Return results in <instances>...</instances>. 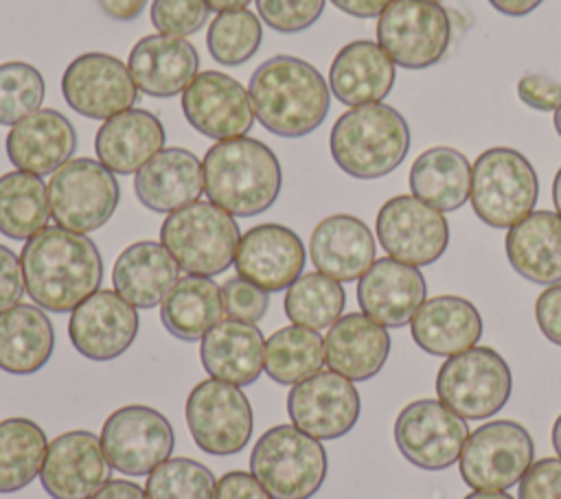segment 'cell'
Masks as SVG:
<instances>
[{"label":"cell","instance_id":"obj_1","mask_svg":"<svg viewBox=\"0 0 561 499\" xmlns=\"http://www.w3.org/2000/svg\"><path fill=\"white\" fill-rule=\"evenodd\" d=\"M20 263L26 293L50 313L72 311L99 291L103 280V258L94 241L61 225H46L31 236Z\"/></svg>","mask_w":561,"mask_h":499},{"label":"cell","instance_id":"obj_2","mask_svg":"<svg viewBox=\"0 0 561 499\" xmlns=\"http://www.w3.org/2000/svg\"><path fill=\"white\" fill-rule=\"evenodd\" d=\"M248 94L256 120L278 138H302L316 131L331 107V88L305 59L276 55L250 77Z\"/></svg>","mask_w":561,"mask_h":499},{"label":"cell","instance_id":"obj_3","mask_svg":"<svg viewBox=\"0 0 561 499\" xmlns=\"http://www.w3.org/2000/svg\"><path fill=\"white\" fill-rule=\"evenodd\" d=\"M208 201L232 217H254L272 208L283 173L276 153L256 138L215 142L202 162Z\"/></svg>","mask_w":561,"mask_h":499},{"label":"cell","instance_id":"obj_4","mask_svg":"<svg viewBox=\"0 0 561 499\" xmlns=\"http://www.w3.org/2000/svg\"><path fill=\"white\" fill-rule=\"evenodd\" d=\"M410 142L408 120L386 103L351 107L337 116L329 136L333 162L357 179L392 173L405 160Z\"/></svg>","mask_w":561,"mask_h":499},{"label":"cell","instance_id":"obj_5","mask_svg":"<svg viewBox=\"0 0 561 499\" xmlns=\"http://www.w3.org/2000/svg\"><path fill=\"white\" fill-rule=\"evenodd\" d=\"M241 241L239 225L230 212L213 201H193L167 214L160 243L180 269L193 276H217L234 263Z\"/></svg>","mask_w":561,"mask_h":499},{"label":"cell","instance_id":"obj_6","mask_svg":"<svg viewBox=\"0 0 561 499\" xmlns=\"http://www.w3.org/2000/svg\"><path fill=\"white\" fill-rule=\"evenodd\" d=\"M327 466L320 440L294 425L267 429L250 453V473L272 499H311L324 484Z\"/></svg>","mask_w":561,"mask_h":499},{"label":"cell","instance_id":"obj_7","mask_svg":"<svg viewBox=\"0 0 561 499\" xmlns=\"http://www.w3.org/2000/svg\"><path fill=\"white\" fill-rule=\"evenodd\" d=\"M537 197V173L519 151L511 147H491L476 158L469 201L482 223L508 230L533 212Z\"/></svg>","mask_w":561,"mask_h":499},{"label":"cell","instance_id":"obj_8","mask_svg":"<svg viewBox=\"0 0 561 499\" xmlns=\"http://www.w3.org/2000/svg\"><path fill=\"white\" fill-rule=\"evenodd\" d=\"M508 363L489 346H473L443 361L436 374L438 401L465 420L497 414L511 398Z\"/></svg>","mask_w":561,"mask_h":499},{"label":"cell","instance_id":"obj_9","mask_svg":"<svg viewBox=\"0 0 561 499\" xmlns=\"http://www.w3.org/2000/svg\"><path fill=\"white\" fill-rule=\"evenodd\" d=\"M377 44L405 70L438 63L451 44V18L440 2L392 0L377 20Z\"/></svg>","mask_w":561,"mask_h":499},{"label":"cell","instance_id":"obj_10","mask_svg":"<svg viewBox=\"0 0 561 499\" xmlns=\"http://www.w3.org/2000/svg\"><path fill=\"white\" fill-rule=\"evenodd\" d=\"M121 199L114 173L92 158H72L48 182L50 217L57 225L88 234L103 228Z\"/></svg>","mask_w":561,"mask_h":499},{"label":"cell","instance_id":"obj_11","mask_svg":"<svg viewBox=\"0 0 561 499\" xmlns=\"http://www.w3.org/2000/svg\"><path fill=\"white\" fill-rule=\"evenodd\" d=\"M535 457L530 433L515 420H491L469 433L458 468L471 490H508Z\"/></svg>","mask_w":561,"mask_h":499},{"label":"cell","instance_id":"obj_12","mask_svg":"<svg viewBox=\"0 0 561 499\" xmlns=\"http://www.w3.org/2000/svg\"><path fill=\"white\" fill-rule=\"evenodd\" d=\"M184 414L195 444L210 455L239 453L252 438V407L234 383L219 379L197 383L186 398Z\"/></svg>","mask_w":561,"mask_h":499},{"label":"cell","instance_id":"obj_13","mask_svg":"<svg viewBox=\"0 0 561 499\" xmlns=\"http://www.w3.org/2000/svg\"><path fill=\"white\" fill-rule=\"evenodd\" d=\"M175 444L173 427L164 414L147 405H127L107 416L101 446L110 466L123 475H149L169 460Z\"/></svg>","mask_w":561,"mask_h":499},{"label":"cell","instance_id":"obj_14","mask_svg":"<svg viewBox=\"0 0 561 499\" xmlns=\"http://www.w3.org/2000/svg\"><path fill=\"white\" fill-rule=\"evenodd\" d=\"M375 230L383 252L412 267L436 263L449 243L443 212L414 195L390 197L377 212Z\"/></svg>","mask_w":561,"mask_h":499},{"label":"cell","instance_id":"obj_15","mask_svg":"<svg viewBox=\"0 0 561 499\" xmlns=\"http://www.w3.org/2000/svg\"><path fill=\"white\" fill-rule=\"evenodd\" d=\"M467 438L465 418L456 416L438 398L412 401L394 420L397 449L410 464L425 471H443L456 464Z\"/></svg>","mask_w":561,"mask_h":499},{"label":"cell","instance_id":"obj_16","mask_svg":"<svg viewBox=\"0 0 561 499\" xmlns=\"http://www.w3.org/2000/svg\"><path fill=\"white\" fill-rule=\"evenodd\" d=\"M61 94L70 109L94 120H107L138 101L129 68L107 53L75 57L61 74Z\"/></svg>","mask_w":561,"mask_h":499},{"label":"cell","instance_id":"obj_17","mask_svg":"<svg viewBox=\"0 0 561 499\" xmlns=\"http://www.w3.org/2000/svg\"><path fill=\"white\" fill-rule=\"evenodd\" d=\"M362 411L359 394L346 376L320 370L296 383L287 394V414L294 427L316 440L346 436Z\"/></svg>","mask_w":561,"mask_h":499},{"label":"cell","instance_id":"obj_18","mask_svg":"<svg viewBox=\"0 0 561 499\" xmlns=\"http://www.w3.org/2000/svg\"><path fill=\"white\" fill-rule=\"evenodd\" d=\"M182 112L193 129L213 140L245 136L254 125L248 90L219 70L199 72L182 92Z\"/></svg>","mask_w":561,"mask_h":499},{"label":"cell","instance_id":"obj_19","mask_svg":"<svg viewBox=\"0 0 561 499\" xmlns=\"http://www.w3.org/2000/svg\"><path fill=\"white\" fill-rule=\"evenodd\" d=\"M138 335V313L112 289H99L70 311L68 337L90 361L121 357Z\"/></svg>","mask_w":561,"mask_h":499},{"label":"cell","instance_id":"obj_20","mask_svg":"<svg viewBox=\"0 0 561 499\" xmlns=\"http://www.w3.org/2000/svg\"><path fill=\"white\" fill-rule=\"evenodd\" d=\"M110 471L101 438L75 429L48 442L39 481L50 499H90L110 481Z\"/></svg>","mask_w":561,"mask_h":499},{"label":"cell","instance_id":"obj_21","mask_svg":"<svg viewBox=\"0 0 561 499\" xmlns=\"http://www.w3.org/2000/svg\"><path fill=\"white\" fill-rule=\"evenodd\" d=\"M307 252L300 236L280 223L250 228L237 247V276L267 293L287 289L305 269Z\"/></svg>","mask_w":561,"mask_h":499},{"label":"cell","instance_id":"obj_22","mask_svg":"<svg viewBox=\"0 0 561 499\" xmlns=\"http://www.w3.org/2000/svg\"><path fill=\"white\" fill-rule=\"evenodd\" d=\"M427 285L419 267L390 256L377 258L357 282V304L364 315L386 328H401L412 322L425 302Z\"/></svg>","mask_w":561,"mask_h":499},{"label":"cell","instance_id":"obj_23","mask_svg":"<svg viewBox=\"0 0 561 499\" xmlns=\"http://www.w3.org/2000/svg\"><path fill=\"white\" fill-rule=\"evenodd\" d=\"M127 68L138 92L169 98L182 94L193 83L199 68V55L184 37L156 33L134 44Z\"/></svg>","mask_w":561,"mask_h":499},{"label":"cell","instance_id":"obj_24","mask_svg":"<svg viewBox=\"0 0 561 499\" xmlns=\"http://www.w3.org/2000/svg\"><path fill=\"white\" fill-rule=\"evenodd\" d=\"M4 147L18 171L42 177L70 160L77 149V131L61 112L37 109L9 129Z\"/></svg>","mask_w":561,"mask_h":499},{"label":"cell","instance_id":"obj_25","mask_svg":"<svg viewBox=\"0 0 561 499\" xmlns=\"http://www.w3.org/2000/svg\"><path fill=\"white\" fill-rule=\"evenodd\" d=\"M375 236L353 214L322 219L309 239V256L316 269L337 282L359 280L375 263Z\"/></svg>","mask_w":561,"mask_h":499},{"label":"cell","instance_id":"obj_26","mask_svg":"<svg viewBox=\"0 0 561 499\" xmlns=\"http://www.w3.org/2000/svg\"><path fill=\"white\" fill-rule=\"evenodd\" d=\"M390 355V335L364 313H346L324 337V363L348 381H368L379 374Z\"/></svg>","mask_w":561,"mask_h":499},{"label":"cell","instance_id":"obj_27","mask_svg":"<svg viewBox=\"0 0 561 499\" xmlns=\"http://www.w3.org/2000/svg\"><path fill=\"white\" fill-rule=\"evenodd\" d=\"M134 190L145 208L169 214L197 201L202 195V162L188 149L167 147L136 173Z\"/></svg>","mask_w":561,"mask_h":499},{"label":"cell","instance_id":"obj_28","mask_svg":"<svg viewBox=\"0 0 561 499\" xmlns=\"http://www.w3.org/2000/svg\"><path fill=\"white\" fill-rule=\"evenodd\" d=\"M394 85V61L370 39L348 42L337 50L329 68L333 96L348 105H370L383 101Z\"/></svg>","mask_w":561,"mask_h":499},{"label":"cell","instance_id":"obj_29","mask_svg":"<svg viewBox=\"0 0 561 499\" xmlns=\"http://www.w3.org/2000/svg\"><path fill=\"white\" fill-rule=\"evenodd\" d=\"M167 134L160 118L147 109L131 107L107 118L94 138V151L112 173H138L164 149Z\"/></svg>","mask_w":561,"mask_h":499},{"label":"cell","instance_id":"obj_30","mask_svg":"<svg viewBox=\"0 0 561 499\" xmlns=\"http://www.w3.org/2000/svg\"><path fill=\"white\" fill-rule=\"evenodd\" d=\"M414 344L434 357L465 352L482 337V317L473 302L460 295L425 300L410 322Z\"/></svg>","mask_w":561,"mask_h":499},{"label":"cell","instance_id":"obj_31","mask_svg":"<svg viewBox=\"0 0 561 499\" xmlns=\"http://www.w3.org/2000/svg\"><path fill=\"white\" fill-rule=\"evenodd\" d=\"M199 359L208 376L250 385L261 376L265 363V339L256 324L239 320H221L204 337Z\"/></svg>","mask_w":561,"mask_h":499},{"label":"cell","instance_id":"obj_32","mask_svg":"<svg viewBox=\"0 0 561 499\" xmlns=\"http://www.w3.org/2000/svg\"><path fill=\"white\" fill-rule=\"evenodd\" d=\"M506 258L511 267L535 285L561 282V214L533 210L508 228Z\"/></svg>","mask_w":561,"mask_h":499},{"label":"cell","instance_id":"obj_33","mask_svg":"<svg viewBox=\"0 0 561 499\" xmlns=\"http://www.w3.org/2000/svg\"><path fill=\"white\" fill-rule=\"evenodd\" d=\"M178 276L180 265L162 243L138 241L118 254L112 269V285L136 309H151L164 300Z\"/></svg>","mask_w":561,"mask_h":499},{"label":"cell","instance_id":"obj_34","mask_svg":"<svg viewBox=\"0 0 561 499\" xmlns=\"http://www.w3.org/2000/svg\"><path fill=\"white\" fill-rule=\"evenodd\" d=\"M55 348V330L37 304L0 311V370L18 376L42 370Z\"/></svg>","mask_w":561,"mask_h":499},{"label":"cell","instance_id":"obj_35","mask_svg":"<svg viewBox=\"0 0 561 499\" xmlns=\"http://www.w3.org/2000/svg\"><path fill=\"white\" fill-rule=\"evenodd\" d=\"M226 315L221 287L208 276H184L169 289L160 302L164 328L182 339L197 341Z\"/></svg>","mask_w":561,"mask_h":499},{"label":"cell","instance_id":"obj_36","mask_svg":"<svg viewBox=\"0 0 561 499\" xmlns=\"http://www.w3.org/2000/svg\"><path fill=\"white\" fill-rule=\"evenodd\" d=\"M410 190L440 212L465 206L471 190V164L454 147H432L410 166Z\"/></svg>","mask_w":561,"mask_h":499},{"label":"cell","instance_id":"obj_37","mask_svg":"<svg viewBox=\"0 0 561 499\" xmlns=\"http://www.w3.org/2000/svg\"><path fill=\"white\" fill-rule=\"evenodd\" d=\"M48 186L39 175L11 171L0 175V234L28 241L48 225Z\"/></svg>","mask_w":561,"mask_h":499},{"label":"cell","instance_id":"obj_38","mask_svg":"<svg viewBox=\"0 0 561 499\" xmlns=\"http://www.w3.org/2000/svg\"><path fill=\"white\" fill-rule=\"evenodd\" d=\"M48 451L44 429L28 418L0 422V492H15L28 486L42 471Z\"/></svg>","mask_w":561,"mask_h":499},{"label":"cell","instance_id":"obj_39","mask_svg":"<svg viewBox=\"0 0 561 499\" xmlns=\"http://www.w3.org/2000/svg\"><path fill=\"white\" fill-rule=\"evenodd\" d=\"M324 365V339L318 330L291 324L283 326L265 339L267 376L280 385H296Z\"/></svg>","mask_w":561,"mask_h":499},{"label":"cell","instance_id":"obj_40","mask_svg":"<svg viewBox=\"0 0 561 499\" xmlns=\"http://www.w3.org/2000/svg\"><path fill=\"white\" fill-rule=\"evenodd\" d=\"M346 304L342 285L320 271L300 274L285 293V315L305 328L322 330L340 320Z\"/></svg>","mask_w":561,"mask_h":499},{"label":"cell","instance_id":"obj_41","mask_svg":"<svg viewBox=\"0 0 561 499\" xmlns=\"http://www.w3.org/2000/svg\"><path fill=\"white\" fill-rule=\"evenodd\" d=\"M263 39L261 18L250 9L224 11L210 22L206 46L210 57L221 66H241L254 57Z\"/></svg>","mask_w":561,"mask_h":499},{"label":"cell","instance_id":"obj_42","mask_svg":"<svg viewBox=\"0 0 561 499\" xmlns=\"http://www.w3.org/2000/svg\"><path fill=\"white\" fill-rule=\"evenodd\" d=\"M217 479L197 460L169 457L147 477L149 499H215Z\"/></svg>","mask_w":561,"mask_h":499},{"label":"cell","instance_id":"obj_43","mask_svg":"<svg viewBox=\"0 0 561 499\" xmlns=\"http://www.w3.org/2000/svg\"><path fill=\"white\" fill-rule=\"evenodd\" d=\"M46 96L39 70L26 61L0 63V125H15L35 114Z\"/></svg>","mask_w":561,"mask_h":499},{"label":"cell","instance_id":"obj_44","mask_svg":"<svg viewBox=\"0 0 561 499\" xmlns=\"http://www.w3.org/2000/svg\"><path fill=\"white\" fill-rule=\"evenodd\" d=\"M208 4L204 0H153L151 24L162 35L186 37L197 33L208 20Z\"/></svg>","mask_w":561,"mask_h":499},{"label":"cell","instance_id":"obj_45","mask_svg":"<svg viewBox=\"0 0 561 499\" xmlns=\"http://www.w3.org/2000/svg\"><path fill=\"white\" fill-rule=\"evenodd\" d=\"M327 0H256L261 22L276 33H300L318 22Z\"/></svg>","mask_w":561,"mask_h":499},{"label":"cell","instance_id":"obj_46","mask_svg":"<svg viewBox=\"0 0 561 499\" xmlns=\"http://www.w3.org/2000/svg\"><path fill=\"white\" fill-rule=\"evenodd\" d=\"M221 293H224L226 315L230 320L256 324L267 313V306H270L267 291H263L261 287L252 285L241 276L228 278L221 285Z\"/></svg>","mask_w":561,"mask_h":499},{"label":"cell","instance_id":"obj_47","mask_svg":"<svg viewBox=\"0 0 561 499\" xmlns=\"http://www.w3.org/2000/svg\"><path fill=\"white\" fill-rule=\"evenodd\" d=\"M517 499H561V457H541L519 479Z\"/></svg>","mask_w":561,"mask_h":499},{"label":"cell","instance_id":"obj_48","mask_svg":"<svg viewBox=\"0 0 561 499\" xmlns=\"http://www.w3.org/2000/svg\"><path fill=\"white\" fill-rule=\"evenodd\" d=\"M517 96L537 112H554L561 103V83L548 74L530 72L517 81Z\"/></svg>","mask_w":561,"mask_h":499},{"label":"cell","instance_id":"obj_49","mask_svg":"<svg viewBox=\"0 0 561 499\" xmlns=\"http://www.w3.org/2000/svg\"><path fill=\"white\" fill-rule=\"evenodd\" d=\"M24 289L20 256L7 245H0V311L15 306L24 295Z\"/></svg>","mask_w":561,"mask_h":499},{"label":"cell","instance_id":"obj_50","mask_svg":"<svg viewBox=\"0 0 561 499\" xmlns=\"http://www.w3.org/2000/svg\"><path fill=\"white\" fill-rule=\"evenodd\" d=\"M535 320L543 337L561 346V282L543 289L535 302Z\"/></svg>","mask_w":561,"mask_h":499},{"label":"cell","instance_id":"obj_51","mask_svg":"<svg viewBox=\"0 0 561 499\" xmlns=\"http://www.w3.org/2000/svg\"><path fill=\"white\" fill-rule=\"evenodd\" d=\"M215 499H272V495L252 473L230 471L219 477L215 486Z\"/></svg>","mask_w":561,"mask_h":499},{"label":"cell","instance_id":"obj_52","mask_svg":"<svg viewBox=\"0 0 561 499\" xmlns=\"http://www.w3.org/2000/svg\"><path fill=\"white\" fill-rule=\"evenodd\" d=\"M90 499H149V497H147V490L140 488L136 481L110 479Z\"/></svg>","mask_w":561,"mask_h":499},{"label":"cell","instance_id":"obj_53","mask_svg":"<svg viewBox=\"0 0 561 499\" xmlns=\"http://www.w3.org/2000/svg\"><path fill=\"white\" fill-rule=\"evenodd\" d=\"M101 11L116 20V22H131L136 20L149 0H96Z\"/></svg>","mask_w":561,"mask_h":499},{"label":"cell","instance_id":"obj_54","mask_svg":"<svg viewBox=\"0 0 561 499\" xmlns=\"http://www.w3.org/2000/svg\"><path fill=\"white\" fill-rule=\"evenodd\" d=\"M340 11L353 18H379L392 0H331Z\"/></svg>","mask_w":561,"mask_h":499},{"label":"cell","instance_id":"obj_55","mask_svg":"<svg viewBox=\"0 0 561 499\" xmlns=\"http://www.w3.org/2000/svg\"><path fill=\"white\" fill-rule=\"evenodd\" d=\"M543 0H489V4L508 18H524L528 13H533Z\"/></svg>","mask_w":561,"mask_h":499},{"label":"cell","instance_id":"obj_56","mask_svg":"<svg viewBox=\"0 0 561 499\" xmlns=\"http://www.w3.org/2000/svg\"><path fill=\"white\" fill-rule=\"evenodd\" d=\"M208 4L210 11L224 13V11H237V9H245L252 0H204Z\"/></svg>","mask_w":561,"mask_h":499},{"label":"cell","instance_id":"obj_57","mask_svg":"<svg viewBox=\"0 0 561 499\" xmlns=\"http://www.w3.org/2000/svg\"><path fill=\"white\" fill-rule=\"evenodd\" d=\"M462 499H515V497H511L508 492H504V490H471L467 497H462Z\"/></svg>","mask_w":561,"mask_h":499},{"label":"cell","instance_id":"obj_58","mask_svg":"<svg viewBox=\"0 0 561 499\" xmlns=\"http://www.w3.org/2000/svg\"><path fill=\"white\" fill-rule=\"evenodd\" d=\"M552 201H554L557 214H561V169L557 171L554 182H552Z\"/></svg>","mask_w":561,"mask_h":499},{"label":"cell","instance_id":"obj_59","mask_svg":"<svg viewBox=\"0 0 561 499\" xmlns=\"http://www.w3.org/2000/svg\"><path fill=\"white\" fill-rule=\"evenodd\" d=\"M552 446H554L557 455L561 457V414L557 416V420L552 425Z\"/></svg>","mask_w":561,"mask_h":499},{"label":"cell","instance_id":"obj_60","mask_svg":"<svg viewBox=\"0 0 561 499\" xmlns=\"http://www.w3.org/2000/svg\"><path fill=\"white\" fill-rule=\"evenodd\" d=\"M554 129H557V134L561 136V103H559V107L554 109Z\"/></svg>","mask_w":561,"mask_h":499},{"label":"cell","instance_id":"obj_61","mask_svg":"<svg viewBox=\"0 0 561 499\" xmlns=\"http://www.w3.org/2000/svg\"><path fill=\"white\" fill-rule=\"evenodd\" d=\"M432 2H440V0H432Z\"/></svg>","mask_w":561,"mask_h":499}]
</instances>
